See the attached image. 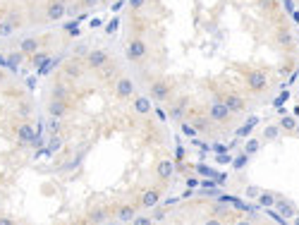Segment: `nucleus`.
Masks as SVG:
<instances>
[{"mask_svg":"<svg viewBox=\"0 0 299 225\" xmlns=\"http://www.w3.org/2000/svg\"><path fill=\"white\" fill-rule=\"evenodd\" d=\"M153 177H156V182L168 185L170 180L175 177V163H172V158H168V156L158 158L156 166H153Z\"/></svg>","mask_w":299,"mask_h":225,"instance_id":"nucleus-10","label":"nucleus"},{"mask_svg":"<svg viewBox=\"0 0 299 225\" xmlns=\"http://www.w3.org/2000/svg\"><path fill=\"white\" fill-rule=\"evenodd\" d=\"M151 221H153V218H149V216H141V218H134L132 223H134V225H149Z\"/></svg>","mask_w":299,"mask_h":225,"instance_id":"nucleus-37","label":"nucleus"},{"mask_svg":"<svg viewBox=\"0 0 299 225\" xmlns=\"http://www.w3.org/2000/svg\"><path fill=\"white\" fill-rule=\"evenodd\" d=\"M136 211H139L136 204H120V206L112 211V216H115L120 223H132V221L136 218Z\"/></svg>","mask_w":299,"mask_h":225,"instance_id":"nucleus-21","label":"nucleus"},{"mask_svg":"<svg viewBox=\"0 0 299 225\" xmlns=\"http://www.w3.org/2000/svg\"><path fill=\"white\" fill-rule=\"evenodd\" d=\"M275 46L280 48V51H285V53H295L297 51V38H295V34H292V29L290 27H278L275 29Z\"/></svg>","mask_w":299,"mask_h":225,"instance_id":"nucleus-11","label":"nucleus"},{"mask_svg":"<svg viewBox=\"0 0 299 225\" xmlns=\"http://www.w3.org/2000/svg\"><path fill=\"white\" fill-rule=\"evenodd\" d=\"M275 199H278V194H273V192H261V194L256 197L259 206H266V208H273V206H275Z\"/></svg>","mask_w":299,"mask_h":225,"instance_id":"nucleus-27","label":"nucleus"},{"mask_svg":"<svg viewBox=\"0 0 299 225\" xmlns=\"http://www.w3.org/2000/svg\"><path fill=\"white\" fill-rule=\"evenodd\" d=\"M280 130L285 132V134H295V132L299 130V122H297V117L295 115H285V117H280Z\"/></svg>","mask_w":299,"mask_h":225,"instance_id":"nucleus-24","label":"nucleus"},{"mask_svg":"<svg viewBox=\"0 0 299 225\" xmlns=\"http://www.w3.org/2000/svg\"><path fill=\"white\" fill-rule=\"evenodd\" d=\"M132 111L139 117H149L153 111V98L149 94H134L132 96Z\"/></svg>","mask_w":299,"mask_h":225,"instance_id":"nucleus-17","label":"nucleus"},{"mask_svg":"<svg viewBox=\"0 0 299 225\" xmlns=\"http://www.w3.org/2000/svg\"><path fill=\"white\" fill-rule=\"evenodd\" d=\"M98 75H101V79L103 82H115L117 77H120V70H117V62L115 60H108L101 70H98Z\"/></svg>","mask_w":299,"mask_h":225,"instance_id":"nucleus-23","label":"nucleus"},{"mask_svg":"<svg viewBox=\"0 0 299 225\" xmlns=\"http://www.w3.org/2000/svg\"><path fill=\"white\" fill-rule=\"evenodd\" d=\"M24 27V15L19 12V10H12V12H7L5 17H0V38H7L12 36L17 29Z\"/></svg>","mask_w":299,"mask_h":225,"instance_id":"nucleus-8","label":"nucleus"},{"mask_svg":"<svg viewBox=\"0 0 299 225\" xmlns=\"http://www.w3.org/2000/svg\"><path fill=\"white\" fill-rule=\"evenodd\" d=\"M75 106L70 103V101H62V98H51L48 103H46V112H48V117H67L70 111H72Z\"/></svg>","mask_w":299,"mask_h":225,"instance_id":"nucleus-18","label":"nucleus"},{"mask_svg":"<svg viewBox=\"0 0 299 225\" xmlns=\"http://www.w3.org/2000/svg\"><path fill=\"white\" fill-rule=\"evenodd\" d=\"M182 132H185V134H189V137H194V134H196V130H194V127H191V122H182Z\"/></svg>","mask_w":299,"mask_h":225,"instance_id":"nucleus-36","label":"nucleus"},{"mask_svg":"<svg viewBox=\"0 0 299 225\" xmlns=\"http://www.w3.org/2000/svg\"><path fill=\"white\" fill-rule=\"evenodd\" d=\"M62 132H65L62 120H60V117H51V120H48V134H62Z\"/></svg>","mask_w":299,"mask_h":225,"instance_id":"nucleus-30","label":"nucleus"},{"mask_svg":"<svg viewBox=\"0 0 299 225\" xmlns=\"http://www.w3.org/2000/svg\"><path fill=\"white\" fill-rule=\"evenodd\" d=\"M149 96L156 101V103H165L168 106L170 98L175 96V82L170 79V77H153L149 82Z\"/></svg>","mask_w":299,"mask_h":225,"instance_id":"nucleus-3","label":"nucleus"},{"mask_svg":"<svg viewBox=\"0 0 299 225\" xmlns=\"http://www.w3.org/2000/svg\"><path fill=\"white\" fill-rule=\"evenodd\" d=\"M187 120L191 122V127L196 130V134H208V132L213 130V120L206 115V112H189L187 115Z\"/></svg>","mask_w":299,"mask_h":225,"instance_id":"nucleus-20","label":"nucleus"},{"mask_svg":"<svg viewBox=\"0 0 299 225\" xmlns=\"http://www.w3.org/2000/svg\"><path fill=\"white\" fill-rule=\"evenodd\" d=\"M292 15H295V19H297V22H299V12H297V10H295V12H292Z\"/></svg>","mask_w":299,"mask_h":225,"instance_id":"nucleus-42","label":"nucleus"},{"mask_svg":"<svg viewBox=\"0 0 299 225\" xmlns=\"http://www.w3.org/2000/svg\"><path fill=\"white\" fill-rule=\"evenodd\" d=\"M86 72V67H84V60H67V62H62V67H60V75L65 77V79H70V82H79L82 77Z\"/></svg>","mask_w":299,"mask_h":225,"instance_id":"nucleus-15","label":"nucleus"},{"mask_svg":"<svg viewBox=\"0 0 299 225\" xmlns=\"http://www.w3.org/2000/svg\"><path fill=\"white\" fill-rule=\"evenodd\" d=\"M2 84H5V72L0 70V86H2Z\"/></svg>","mask_w":299,"mask_h":225,"instance_id":"nucleus-41","label":"nucleus"},{"mask_svg":"<svg viewBox=\"0 0 299 225\" xmlns=\"http://www.w3.org/2000/svg\"><path fill=\"white\" fill-rule=\"evenodd\" d=\"M259 149H261V139H256V137H254V139H249V141H246V146H244V151H246L249 156H254Z\"/></svg>","mask_w":299,"mask_h":225,"instance_id":"nucleus-34","label":"nucleus"},{"mask_svg":"<svg viewBox=\"0 0 299 225\" xmlns=\"http://www.w3.org/2000/svg\"><path fill=\"white\" fill-rule=\"evenodd\" d=\"M273 208H278V213H280L282 218H292V216H297V206H295L287 197H278Z\"/></svg>","mask_w":299,"mask_h":225,"instance_id":"nucleus-22","label":"nucleus"},{"mask_svg":"<svg viewBox=\"0 0 299 225\" xmlns=\"http://www.w3.org/2000/svg\"><path fill=\"white\" fill-rule=\"evenodd\" d=\"M103 221H108V208H96L86 216V223H103Z\"/></svg>","mask_w":299,"mask_h":225,"instance_id":"nucleus-28","label":"nucleus"},{"mask_svg":"<svg viewBox=\"0 0 299 225\" xmlns=\"http://www.w3.org/2000/svg\"><path fill=\"white\" fill-rule=\"evenodd\" d=\"M82 60H84V67H86L89 72H98V70H101L108 60H112V57L106 48H89L86 56L82 57Z\"/></svg>","mask_w":299,"mask_h":225,"instance_id":"nucleus-9","label":"nucleus"},{"mask_svg":"<svg viewBox=\"0 0 299 225\" xmlns=\"http://www.w3.org/2000/svg\"><path fill=\"white\" fill-rule=\"evenodd\" d=\"M24 53H22V51H15V53H10V56H7V62H10V65H12V67H19V65H22V60H24Z\"/></svg>","mask_w":299,"mask_h":225,"instance_id":"nucleus-33","label":"nucleus"},{"mask_svg":"<svg viewBox=\"0 0 299 225\" xmlns=\"http://www.w3.org/2000/svg\"><path fill=\"white\" fill-rule=\"evenodd\" d=\"M151 56V48H149V41L144 34H132L127 38V46H125V57L130 60L132 65H144Z\"/></svg>","mask_w":299,"mask_h":225,"instance_id":"nucleus-2","label":"nucleus"},{"mask_svg":"<svg viewBox=\"0 0 299 225\" xmlns=\"http://www.w3.org/2000/svg\"><path fill=\"white\" fill-rule=\"evenodd\" d=\"M249 158H251V156H249L246 151H242V153H237V156H235V161H232V166H235V170H244V168H246Z\"/></svg>","mask_w":299,"mask_h":225,"instance_id":"nucleus-31","label":"nucleus"},{"mask_svg":"<svg viewBox=\"0 0 299 225\" xmlns=\"http://www.w3.org/2000/svg\"><path fill=\"white\" fill-rule=\"evenodd\" d=\"M189 106H191V101H189V96H172L168 103V115L170 120H185L189 115Z\"/></svg>","mask_w":299,"mask_h":225,"instance_id":"nucleus-12","label":"nucleus"},{"mask_svg":"<svg viewBox=\"0 0 299 225\" xmlns=\"http://www.w3.org/2000/svg\"><path fill=\"white\" fill-rule=\"evenodd\" d=\"M15 139H17V144L22 146H27V144H34V139H36V130H34V125L29 122V120H17L15 122Z\"/></svg>","mask_w":299,"mask_h":225,"instance_id":"nucleus-13","label":"nucleus"},{"mask_svg":"<svg viewBox=\"0 0 299 225\" xmlns=\"http://www.w3.org/2000/svg\"><path fill=\"white\" fill-rule=\"evenodd\" d=\"M48 57H51V51H48V48H41V51H36L34 56L27 57V62H29V65H34V67H41Z\"/></svg>","mask_w":299,"mask_h":225,"instance_id":"nucleus-25","label":"nucleus"},{"mask_svg":"<svg viewBox=\"0 0 299 225\" xmlns=\"http://www.w3.org/2000/svg\"><path fill=\"white\" fill-rule=\"evenodd\" d=\"M218 98H220L235 115H244V112L249 111V101H246L240 91H235V89H223V91L218 94Z\"/></svg>","mask_w":299,"mask_h":225,"instance_id":"nucleus-5","label":"nucleus"},{"mask_svg":"<svg viewBox=\"0 0 299 225\" xmlns=\"http://www.w3.org/2000/svg\"><path fill=\"white\" fill-rule=\"evenodd\" d=\"M101 0H77L75 7L70 10V12H79V10H91V7H96Z\"/></svg>","mask_w":299,"mask_h":225,"instance_id":"nucleus-32","label":"nucleus"},{"mask_svg":"<svg viewBox=\"0 0 299 225\" xmlns=\"http://www.w3.org/2000/svg\"><path fill=\"white\" fill-rule=\"evenodd\" d=\"M19 111H22V115L27 117V115H29V103H19Z\"/></svg>","mask_w":299,"mask_h":225,"instance_id":"nucleus-40","label":"nucleus"},{"mask_svg":"<svg viewBox=\"0 0 299 225\" xmlns=\"http://www.w3.org/2000/svg\"><path fill=\"white\" fill-rule=\"evenodd\" d=\"M246 194H249V197H254V199H256V197H259V194H261V189H256V187H249V189H246Z\"/></svg>","mask_w":299,"mask_h":225,"instance_id":"nucleus-39","label":"nucleus"},{"mask_svg":"<svg viewBox=\"0 0 299 225\" xmlns=\"http://www.w3.org/2000/svg\"><path fill=\"white\" fill-rule=\"evenodd\" d=\"M62 144H65L62 134H51V141H48V146H46V151H48V153H57V151L62 149Z\"/></svg>","mask_w":299,"mask_h":225,"instance_id":"nucleus-29","label":"nucleus"},{"mask_svg":"<svg viewBox=\"0 0 299 225\" xmlns=\"http://www.w3.org/2000/svg\"><path fill=\"white\" fill-rule=\"evenodd\" d=\"M161 199H163V187H161V182H158L156 187H146V189L139 192V197H136V206L144 208V211H149V208L158 206Z\"/></svg>","mask_w":299,"mask_h":225,"instance_id":"nucleus-7","label":"nucleus"},{"mask_svg":"<svg viewBox=\"0 0 299 225\" xmlns=\"http://www.w3.org/2000/svg\"><path fill=\"white\" fill-rule=\"evenodd\" d=\"M244 86H246V91L254 96H263L271 91V86H273V82H271V75H268V70H261V67H249V70H244Z\"/></svg>","mask_w":299,"mask_h":225,"instance_id":"nucleus-1","label":"nucleus"},{"mask_svg":"<svg viewBox=\"0 0 299 225\" xmlns=\"http://www.w3.org/2000/svg\"><path fill=\"white\" fill-rule=\"evenodd\" d=\"M46 41H48V36H24L19 41V51L29 57V56H34L36 51L46 48Z\"/></svg>","mask_w":299,"mask_h":225,"instance_id":"nucleus-19","label":"nucleus"},{"mask_svg":"<svg viewBox=\"0 0 299 225\" xmlns=\"http://www.w3.org/2000/svg\"><path fill=\"white\" fill-rule=\"evenodd\" d=\"M146 2H149V0H127V5H130L132 12H139V10H144V7H146Z\"/></svg>","mask_w":299,"mask_h":225,"instance_id":"nucleus-35","label":"nucleus"},{"mask_svg":"<svg viewBox=\"0 0 299 225\" xmlns=\"http://www.w3.org/2000/svg\"><path fill=\"white\" fill-rule=\"evenodd\" d=\"M51 98H62V101H72V82L57 72L55 82L51 84Z\"/></svg>","mask_w":299,"mask_h":225,"instance_id":"nucleus-16","label":"nucleus"},{"mask_svg":"<svg viewBox=\"0 0 299 225\" xmlns=\"http://www.w3.org/2000/svg\"><path fill=\"white\" fill-rule=\"evenodd\" d=\"M280 125H266L261 132V139H266V141H275V139H280Z\"/></svg>","mask_w":299,"mask_h":225,"instance_id":"nucleus-26","label":"nucleus"},{"mask_svg":"<svg viewBox=\"0 0 299 225\" xmlns=\"http://www.w3.org/2000/svg\"><path fill=\"white\" fill-rule=\"evenodd\" d=\"M70 12V0H46V19L60 22Z\"/></svg>","mask_w":299,"mask_h":225,"instance_id":"nucleus-14","label":"nucleus"},{"mask_svg":"<svg viewBox=\"0 0 299 225\" xmlns=\"http://www.w3.org/2000/svg\"><path fill=\"white\" fill-rule=\"evenodd\" d=\"M206 115L213 120V125H220V127H232V122H235V112L230 111L227 106H225L223 101L216 96L213 101H208V108H206Z\"/></svg>","mask_w":299,"mask_h":225,"instance_id":"nucleus-4","label":"nucleus"},{"mask_svg":"<svg viewBox=\"0 0 299 225\" xmlns=\"http://www.w3.org/2000/svg\"><path fill=\"white\" fill-rule=\"evenodd\" d=\"M136 94V82L127 75H120L112 82V96L117 101H132V96Z\"/></svg>","mask_w":299,"mask_h":225,"instance_id":"nucleus-6","label":"nucleus"},{"mask_svg":"<svg viewBox=\"0 0 299 225\" xmlns=\"http://www.w3.org/2000/svg\"><path fill=\"white\" fill-rule=\"evenodd\" d=\"M292 67H295L292 62H287V65H282V67H280V77H287V75H290V72H292Z\"/></svg>","mask_w":299,"mask_h":225,"instance_id":"nucleus-38","label":"nucleus"}]
</instances>
